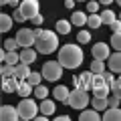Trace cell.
Segmentation results:
<instances>
[{
	"label": "cell",
	"instance_id": "e575fe53",
	"mask_svg": "<svg viewBox=\"0 0 121 121\" xmlns=\"http://www.w3.org/2000/svg\"><path fill=\"white\" fill-rule=\"evenodd\" d=\"M16 47H20L16 39H8V40H4V48H6V51H16Z\"/></svg>",
	"mask_w": 121,
	"mask_h": 121
},
{
	"label": "cell",
	"instance_id": "cb8c5ba5",
	"mask_svg": "<svg viewBox=\"0 0 121 121\" xmlns=\"http://www.w3.org/2000/svg\"><path fill=\"white\" fill-rule=\"evenodd\" d=\"M71 24H73V22H67V20H59L56 22V32H59V35H69L71 32Z\"/></svg>",
	"mask_w": 121,
	"mask_h": 121
},
{
	"label": "cell",
	"instance_id": "f35d334b",
	"mask_svg": "<svg viewBox=\"0 0 121 121\" xmlns=\"http://www.w3.org/2000/svg\"><path fill=\"white\" fill-rule=\"evenodd\" d=\"M109 28H111L113 32H119V30H121V20H119V18H115V20L109 24Z\"/></svg>",
	"mask_w": 121,
	"mask_h": 121
},
{
	"label": "cell",
	"instance_id": "8992f818",
	"mask_svg": "<svg viewBox=\"0 0 121 121\" xmlns=\"http://www.w3.org/2000/svg\"><path fill=\"white\" fill-rule=\"evenodd\" d=\"M16 40H18V44H20L22 48L32 47V44L36 43V32H35V30H30V28H20V30H18V35H16Z\"/></svg>",
	"mask_w": 121,
	"mask_h": 121
},
{
	"label": "cell",
	"instance_id": "484cf974",
	"mask_svg": "<svg viewBox=\"0 0 121 121\" xmlns=\"http://www.w3.org/2000/svg\"><path fill=\"white\" fill-rule=\"evenodd\" d=\"M101 20H103V24H111L113 20H115V12H113V10H103V12H101Z\"/></svg>",
	"mask_w": 121,
	"mask_h": 121
},
{
	"label": "cell",
	"instance_id": "52a82bcc",
	"mask_svg": "<svg viewBox=\"0 0 121 121\" xmlns=\"http://www.w3.org/2000/svg\"><path fill=\"white\" fill-rule=\"evenodd\" d=\"M18 8L22 10V14L26 18H35L39 14V0H22Z\"/></svg>",
	"mask_w": 121,
	"mask_h": 121
},
{
	"label": "cell",
	"instance_id": "d6986e66",
	"mask_svg": "<svg viewBox=\"0 0 121 121\" xmlns=\"http://www.w3.org/2000/svg\"><path fill=\"white\" fill-rule=\"evenodd\" d=\"M30 73H32V71H28V65H24V63H18V65H16V71H14V75H16L18 79H22V81H26Z\"/></svg>",
	"mask_w": 121,
	"mask_h": 121
},
{
	"label": "cell",
	"instance_id": "9c48e42d",
	"mask_svg": "<svg viewBox=\"0 0 121 121\" xmlns=\"http://www.w3.org/2000/svg\"><path fill=\"white\" fill-rule=\"evenodd\" d=\"M0 119H2V121H16V119H20V115H18V107L2 105V109H0Z\"/></svg>",
	"mask_w": 121,
	"mask_h": 121
},
{
	"label": "cell",
	"instance_id": "3957f363",
	"mask_svg": "<svg viewBox=\"0 0 121 121\" xmlns=\"http://www.w3.org/2000/svg\"><path fill=\"white\" fill-rule=\"evenodd\" d=\"M16 107H18V115H20V119H26V121H28V119H35L36 113L40 111L39 105H36L32 99H28V97H22V101L16 105Z\"/></svg>",
	"mask_w": 121,
	"mask_h": 121
},
{
	"label": "cell",
	"instance_id": "277c9868",
	"mask_svg": "<svg viewBox=\"0 0 121 121\" xmlns=\"http://www.w3.org/2000/svg\"><path fill=\"white\" fill-rule=\"evenodd\" d=\"M63 69H65V67L60 65V60H48L43 67V77L47 79V81H59V79L63 77Z\"/></svg>",
	"mask_w": 121,
	"mask_h": 121
},
{
	"label": "cell",
	"instance_id": "5bb4252c",
	"mask_svg": "<svg viewBox=\"0 0 121 121\" xmlns=\"http://www.w3.org/2000/svg\"><path fill=\"white\" fill-rule=\"evenodd\" d=\"M109 69L113 73H121V51L109 55Z\"/></svg>",
	"mask_w": 121,
	"mask_h": 121
},
{
	"label": "cell",
	"instance_id": "d6a6232c",
	"mask_svg": "<svg viewBox=\"0 0 121 121\" xmlns=\"http://www.w3.org/2000/svg\"><path fill=\"white\" fill-rule=\"evenodd\" d=\"M77 40H79L81 44H87V43L91 40V35H89V30H81V32L77 35Z\"/></svg>",
	"mask_w": 121,
	"mask_h": 121
},
{
	"label": "cell",
	"instance_id": "f1b7e54d",
	"mask_svg": "<svg viewBox=\"0 0 121 121\" xmlns=\"http://www.w3.org/2000/svg\"><path fill=\"white\" fill-rule=\"evenodd\" d=\"M35 95L39 97L40 101H43V99H47V95H48V89H47L44 85H36V87H35Z\"/></svg>",
	"mask_w": 121,
	"mask_h": 121
},
{
	"label": "cell",
	"instance_id": "7dc6e473",
	"mask_svg": "<svg viewBox=\"0 0 121 121\" xmlns=\"http://www.w3.org/2000/svg\"><path fill=\"white\" fill-rule=\"evenodd\" d=\"M119 20H121V12H119Z\"/></svg>",
	"mask_w": 121,
	"mask_h": 121
},
{
	"label": "cell",
	"instance_id": "44dd1931",
	"mask_svg": "<svg viewBox=\"0 0 121 121\" xmlns=\"http://www.w3.org/2000/svg\"><path fill=\"white\" fill-rule=\"evenodd\" d=\"M12 20H14V16H8V14H0V30H2V32L10 30V28H12Z\"/></svg>",
	"mask_w": 121,
	"mask_h": 121
},
{
	"label": "cell",
	"instance_id": "2e32d148",
	"mask_svg": "<svg viewBox=\"0 0 121 121\" xmlns=\"http://www.w3.org/2000/svg\"><path fill=\"white\" fill-rule=\"evenodd\" d=\"M16 95H20V97H28V95H35V87L30 85L28 81H22L20 85H18V89H16Z\"/></svg>",
	"mask_w": 121,
	"mask_h": 121
},
{
	"label": "cell",
	"instance_id": "bcb514c9",
	"mask_svg": "<svg viewBox=\"0 0 121 121\" xmlns=\"http://www.w3.org/2000/svg\"><path fill=\"white\" fill-rule=\"evenodd\" d=\"M117 4H119V6H121V0H117Z\"/></svg>",
	"mask_w": 121,
	"mask_h": 121
},
{
	"label": "cell",
	"instance_id": "ab89813d",
	"mask_svg": "<svg viewBox=\"0 0 121 121\" xmlns=\"http://www.w3.org/2000/svg\"><path fill=\"white\" fill-rule=\"evenodd\" d=\"M97 8H99V2H95V0L87 4V10H89V12H97Z\"/></svg>",
	"mask_w": 121,
	"mask_h": 121
},
{
	"label": "cell",
	"instance_id": "836d02e7",
	"mask_svg": "<svg viewBox=\"0 0 121 121\" xmlns=\"http://www.w3.org/2000/svg\"><path fill=\"white\" fill-rule=\"evenodd\" d=\"M111 93H113V95H117V97L121 99V77L115 79V83H113V87H111Z\"/></svg>",
	"mask_w": 121,
	"mask_h": 121
},
{
	"label": "cell",
	"instance_id": "ee69618b",
	"mask_svg": "<svg viewBox=\"0 0 121 121\" xmlns=\"http://www.w3.org/2000/svg\"><path fill=\"white\" fill-rule=\"evenodd\" d=\"M99 2H101V4H107V6H109V4L113 2V0H99Z\"/></svg>",
	"mask_w": 121,
	"mask_h": 121
},
{
	"label": "cell",
	"instance_id": "f6af8a7d",
	"mask_svg": "<svg viewBox=\"0 0 121 121\" xmlns=\"http://www.w3.org/2000/svg\"><path fill=\"white\" fill-rule=\"evenodd\" d=\"M0 2H2V4H10V0H0Z\"/></svg>",
	"mask_w": 121,
	"mask_h": 121
},
{
	"label": "cell",
	"instance_id": "4dcf8cb0",
	"mask_svg": "<svg viewBox=\"0 0 121 121\" xmlns=\"http://www.w3.org/2000/svg\"><path fill=\"white\" fill-rule=\"evenodd\" d=\"M40 79H43V73H30L26 81H28L32 87H36V85H40Z\"/></svg>",
	"mask_w": 121,
	"mask_h": 121
},
{
	"label": "cell",
	"instance_id": "e0dca14e",
	"mask_svg": "<svg viewBox=\"0 0 121 121\" xmlns=\"http://www.w3.org/2000/svg\"><path fill=\"white\" fill-rule=\"evenodd\" d=\"M103 119H105V121H121V109H119V107H109V109H105Z\"/></svg>",
	"mask_w": 121,
	"mask_h": 121
},
{
	"label": "cell",
	"instance_id": "30bf717a",
	"mask_svg": "<svg viewBox=\"0 0 121 121\" xmlns=\"http://www.w3.org/2000/svg\"><path fill=\"white\" fill-rule=\"evenodd\" d=\"M22 83V79H18L16 75H12V77H4V83H2V91H4L6 95H10V93H16L18 85Z\"/></svg>",
	"mask_w": 121,
	"mask_h": 121
},
{
	"label": "cell",
	"instance_id": "60d3db41",
	"mask_svg": "<svg viewBox=\"0 0 121 121\" xmlns=\"http://www.w3.org/2000/svg\"><path fill=\"white\" fill-rule=\"evenodd\" d=\"M30 20H32V24H35V26H40V24H43V20H44V18L40 16V14H36V16H35V18H30Z\"/></svg>",
	"mask_w": 121,
	"mask_h": 121
},
{
	"label": "cell",
	"instance_id": "f546056e",
	"mask_svg": "<svg viewBox=\"0 0 121 121\" xmlns=\"http://www.w3.org/2000/svg\"><path fill=\"white\" fill-rule=\"evenodd\" d=\"M111 47L115 48V51H121V30H119V32H113V36H111Z\"/></svg>",
	"mask_w": 121,
	"mask_h": 121
},
{
	"label": "cell",
	"instance_id": "d4e9b609",
	"mask_svg": "<svg viewBox=\"0 0 121 121\" xmlns=\"http://www.w3.org/2000/svg\"><path fill=\"white\" fill-rule=\"evenodd\" d=\"M87 24H89L91 28H99V26L103 24V20H101V14L91 12V16H89V20H87Z\"/></svg>",
	"mask_w": 121,
	"mask_h": 121
},
{
	"label": "cell",
	"instance_id": "7c38bea8",
	"mask_svg": "<svg viewBox=\"0 0 121 121\" xmlns=\"http://www.w3.org/2000/svg\"><path fill=\"white\" fill-rule=\"evenodd\" d=\"M0 59H2V63H8V65H14L16 67L18 63H20V52H16V51H2L0 52Z\"/></svg>",
	"mask_w": 121,
	"mask_h": 121
},
{
	"label": "cell",
	"instance_id": "d590c367",
	"mask_svg": "<svg viewBox=\"0 0 121 121\" xmlns=\"http://www.w3.org/2000/svg\"><path fill=\"white\" fill-rule=\"evenodd\" d=\"M103 77H105V83H107L109 87H113V83H115V75H113V71H103Z\"/></svg>",
	"mask_w": 121,
	"mask_h": 121
},
{
	"label": "cell",
	"instance_id": "b9f144b4",
	"mask_svg": "<svg viewBox=\"0 0 121 121\" xmlns=\"http://www.w3.org/2000/svg\"><path fill=\"white\" fill-rule=\"evenodd\" d=\"M65 6H67V8H73V6H75V0H67Z\"/></svg>",
	"mask_w": 121,
	"mask_h": 121
},
{
	"label": "cell",
	"instance_id": "ac0fdd59",
	"mask_svg": "<svg viewBox=\"0 0 121 121\" xmlns=\"http://www.w3.org/2000/svg\"><path fill=\"white\" fill-rule=\"evenodd\" d=\"M79 119L81 121H99L101 117H99V113H97V109L93 107V109H83Z\"/></svg>",
	"mask_w": 121,
	"mask_h": 121
},
{
	"label": "cell",
	"instance_id": "8d00e7d4",
	"mask_svg": "<svg viewBox=\"0 0 121 121\" xmlns=\"http://www.w3.org/2000/svg\"><path fill=\"white\" fill-rule=\"evenodd\" d=\"M12 16H14V20H16V22H24V20H26V16L22 14V10H20V8H16V10H14V12H12Z\"/></svg>",
	"mask_w": 121,
	"mask_h": 121
},
{
	"label": "cell",
	"instance_id": "c3c4849f",
	"mask_svg": "<svg viewBox=\"0 0 121 121\" xmlns=\"http://www.w3.org/2000/svg\"><path fill=\"white\" fill-rule=\"evenodd\" d=\"M79 2H85V0H79Z\"/></svg>",
	"mask_w": 121,
	"mask_h": 121
},
{
	"label": "cell",
	"instance_id": "4316f807",
	"mask_svg": "<svg viewBox=\"0 0 121 121\" xmlns=\"http://www.w3.org/2000/svg\"><path fill=\"white\" fill-rule=\"evenodd\" d=\"M93 93H95V97H109V93H111V87H109V85L95 87V89H93Z\"/></svg>",
	"mask_w": 121,
	"mask_h": 121
},
{
	"label": "cell",
	"instance_id": "83f0119b",
	"mask_svg": "<svg viewBox=\"0 0 121 121\" xmlns=\"http://www.w3.org/2000/svg\"><path fill=\"white\" fill-rule=\"evenodd\" d=\"M91 71H93V73H103L105 71V60L95 59L93 63H91Z\"/></svg>",
	"mask_w": 121,
	"mask_h": 121
},
{
	"label": "cell",
	"instance_id": "ffe728a7",
	"mask_svg": "<svg viewBox=\"0 0 121 121\" xmlns=\"http://www.w3.org/2000/svg\"><path fill=\"white\" fill-rule=\"evenodd\" d=\"M40 113L43 115H47V117H51L52 113H55V103L52 101H48V99H43V103H40Z\"/></svg>",
	"mask_w": 121,
	"mask_h": 121
},
{
	"label": "cell",
	"instance_id": "6da1fadb",
	"mask_svg": "<svg viewBox=\"0 0 121 121\" xmlns=\"http://www.w3.org/2000/svg\"><path fill=\"white\" fill-rule=\"evenodd\" d=\"M59 60L65 69H77L83 63V48L77 43H69L65 47H60L59 51Z\"/></svg>",
	"mask_w": 121,
	"mask_h": 121
},
{
	"label": "cell",
	"instance_id": "4fadbf2b",
	"mask_svg": "<svg viewBox=\"0 0 121 121\" xmlns=\"http://www.w3.org/2000/svg\"><path fill=\"white\" fill-rule=\"evenodd\" d=\"M36 60V48L32 47H26L20 51V63H24V65H32Z\"/></svg>",
	"mask_w": 121,
	"mask_h": 121
},
{
	"label": "cell",
	"instance_id": "ba28073f",
	"mask_svg": "<svg viewBox=\"0 0 121 121\" xmlns=\"http://www.w3.org/2000/svg\"><path fill=\"white\" fill-rule=\"evenodd\" d=\"M73 83L77 89H87L91 91V87H93V71H87V73L79 75V77H73Z\"/></svg>",
	"mask_w": 121,
	"mask_h": 121
},
{
	"label": "cell",
	"instance_id": "603a6c76",
	"mask_svg": "<svg viewBox=\"0 0 121 121\" xmlns=\"http://www.w3.org/2000/svg\"><path fill=\"white\" fill-rule=\"evenodd\" d=\"M93 107L99 111V109H109V99L107 97H93Z\"/></svg>",
	"mask_w": 121,
	"mask_h": 121
},
{
	"label": "cell",
	"instance_id": "7402d4cb",
	"mask_svg": "<svg viewBox=\"0 0 121 121\" xmlns=\"http://www.w3.org/2000/svg\"><path fill=\"white\" fill-rule=\"evenodd\" d=\"M87 20H89V16H85V12H73V16H71V22H73L75 26H83L87 24Z\"/></svg>",
	"mask_w": 121,
	"mask_h": 121
},
{
	"label": "cell",
	"instance_id": "1f68e13d",
	"mask_svg": "<svg viewBox=\"0 0 121 121\" xmlns=\"http://www.w3.org/2000/svg\"><path fill=\"white\" fill-rule=\"evenodd\" d=\"M14 71H16V67H14V65H8V63H4V65H2V77H12Z\"/></svg>",
	"mask_w": 121,
	"mask_h": 121
},
{
	"label": "cell",
	"instance_id": "74e56055",
	"mask_svg": "<svg viewBox=\"0 0 121 121\" xmlns=\"http://www.w3.org/2000/svg\"><path fill=\"white\" fill-rule=\"evenodd\" d=\"M107 99H109V107H119V97H117V95H109L107 97Z\"/></svg>",
	"mask_w": 121,
	"mask_h": 121
},
{
	"label": "cell",
	"instance_id": "9a60e30c",
	"mask_svg": "<svg viewBox=\"0 0 121 121\" xmlns=\"http://www.w3.org/2000/svg\"><path fill=\"white\" fill-rule=\"evenodd\" d=\"M52 93H55V99H56V101H60V103H69V95H71V91L67 89L65 85H59L55 91H52Z\"/></svg>",
	"mask_w": 121,
	"mask_h": 121
},
{
	"label": "cell",
	"instance_id": "5b68a950",
	"mask_svg": "<svg viewBox=\"0 0 121 121\" xmlns=\"http://www.w3.org/2000/svg\"><path fill=\"white\" fill-rule=\"evenodd\" d=\"M69 105L73 109H87V105H89V93H87V89H77L75 87V91L69 95Z\"/></svg>",
	"mask_w": 121,
	"mask_h": 121
},
{
	"label": "cell",
	"instance_id": "7bdbcfd3",
	"mask_svg": "<svg viewBox=\"0 0 121 121\" xmlns=\"http://www.w3.org/2000/svg\"><path fill=\"white\" fill-rule=\"evenodd\" d=\"M10 6H12V8L14 6H20V2H18V0H10Z\"/></svg>",
	"mask_w": 121,
	"mask_h": 121
},
{
	"label": "cell",
	"instance_id": "7a4b0ae2",
	"mask_svg": "<svg viewBox=\"0 0 121 121\" xmlns=\"http://www.w3.org/2000/svg\"><path fill=\"white\" fill-rule=\"evenodd\" d=\"M36 32V43H35V48L43 55H51V52L56 51L59 47V39H56V32L52 30H43V28H35Z\"/></svg>",
	"mask_w": 121,
	"mask_h": 121
},
{
	"label": "cell",
	"instance_id": "8fae6325",
	"mask_svg": "<svg viewBox=\"0 0 121 121\" xmlns=\"http://www.w3.org/2000/svg\"><path fill=\"white\" fill-rule=\"evenodd\" d=\"M109 47H111V44H105V43L93 44V59L107 60V59H109Z\"/></svg>",
	"mask_w": 121,
	"mask_h": 121
}]
</instances>
